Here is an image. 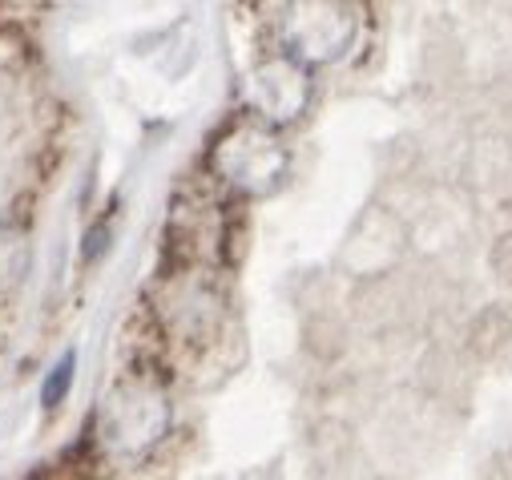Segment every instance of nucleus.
Masks as SVG:
<instances>
[{"mask_svg":"<svg viewBox=\"0 0 512 480\" xmlns=\"http://www.w3.org/2000/svg\"><path fill=\"white\" fill-rule=\"evenodd\" d=\"M359 37L355 0H291L283 17V45L303 65L339 61Z\"/></svg>","mask_w":512,"mask_h":480,"instance_id":"obj_1","label":"nucleus"},{"mask_svg":"<svg viewBox=\"0 0 512 480\" xmlns=\"http://www.w3.org/2000/svg\"><path fill=\"white\" fill-rule=\"evenodd\" d=\"M214 170L238 186V190H250V194H263L271 190L283 174H287V150L267 138L263 130H234L218 150H214Z\"/></svg>","mask_w":512,"mask_h":480,"instance_id":"obj_2","label":"nucleus"},{"mask_svg":"<svg viewBox=\"0 0 512 480\" xmlns=\"http://www.w3.org/2000/svg\"><path fill=\"white\" fill-rule=\"evenodd\" d=\"M250 105L259 109L267 122H295V117L307 109L311 97V81L299 57H279L271 65H263L246 85Z\"/></svg>","mask_w":512,"mask_h":480,"instance_id":"obj_3","label":"nucleus"},{"mask_svg":"<svg viewBox=\"0 0 512 480\" xmlns=\"http://www.w3.org/2000/svg\"><path fill=\"white\" fill-rule=\"evenodd\" d=\"M73 376H77V355H73V351H65V355L57 359V364L49 368L45 384H41V404H45L49 412L65 404V396H69V388H73Z\"/></svg>","mask_w":512,"mask_h":480,"instance_id":"obj_4","label":"nucleus"}]
</instances>
